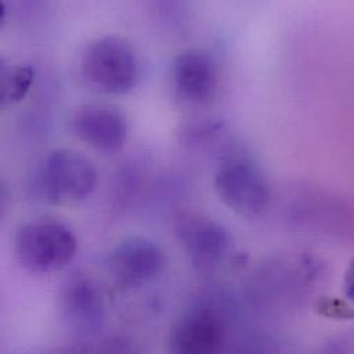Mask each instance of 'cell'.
<instances>
[{
  "label": "cell",
  "mask_w": 354,
  "mask_h": 354,
  "mask_svg": "<svg viewBox=\"0 0 354 354\" xmlns=\"http://www.w3.org/2000/svg\"><path fill=\"white\" fill-rule=\"evenodd\" d=\"M58 310L66 329L77 337L95 336L105 324L106 306L100 285L88 275L66 278L58 295Z\"/></svg>",
  "instance_id": "52a82bcc"
},
{
  "label": "cell",
  "mask_w": 354,
  "mask_h": 354,
  "mask_svg": "<svg viewBox=\"0 0 354 354\" xmlns=\"http://www.w3.org/2000/svg\"><path fill=\"white\" fill-rule=\"evenodd\" d=\"M105 266L113 282L123 289L142 286L162 274L166 256L159 243L148 236L120 239L108 253Z\"/></svg>",
  "instance_id": "8992f818"
},
{
  "label": "cell",
  "mask_w": 354,
  "mask_h": 354,
  "mask_svg": "<svg viewBox=\"0 0 354 354\" xmlns=\"http://www.w3.org/2000/svg\"><path fill=\"white\" fill-rule=\"evenodd\" d=\"M36 79V69L32 65H7L0 66V104L1 106L14 105L22 101L30 91Z\"/></svg>",
  "instance_id": "8fae6325"
},
{
  "label": "cell",
  "mask_w": 354,
  "mask_h": 354,
  "mask_svg": "<svg viewBox=\"0 0 354 354\" xmlns=\"http://www.w3.org/2000/svg\"><path fill=\"white\" fill-rule=\"evenodd\" d=\"M14 253L26 271L50 274L72 263L77 253V239L68 225L57 220H30L15 231Z\"/></svg>",
  "instance_id": "277c9868"
},
{
  "label": "cell",
  "mask_w": 354,
  "mask_h": 354,
  "mask_svg": "<svg viewBox=\"0 0 354 354\" xmlns=\"http://www.w3.org/2000/svg\"><path fill=\"white\" fill-rule=\"evenodd\" d=\"M218 84L214 59L203 50H184L171 65V87L177 101L187 106L207 104Z\"/></svg>",
  "instance_id": "30bf717a"
},
{
  "label": "cell",
  "mask_w": 354,
  "mask_h": 354,
  "mask_svg": "<svg viewBox=\"0 0 354 354\" xmlns=\"http://www.w3.org/2000/svg\"><path fill=\"white\" fill-rule=\"evenodd\" d=\"M231 308L217 296L195 300L173 324L169 351L174 354H214L223 350L230 335Z\"/></svg>",
  "instance_id": "3957f363"
},
{
  "label": "cell",
  "mask_w": 354,
  "mask_h": 354,
  "mask_svg": "<svg viewBox=\"0 0 354 354\" xmlns=\"http://www.w3.org/2000/svg\"><path fill=\"white\" fill-rule=\"evenodd\" d=\"M213 187L218 199L234 213L261 217L271 203V187L267 176L252 159L241 155L227 156L216 169Z\"/></svg>",
  "instance_id": "5b68a950"
},
{
  "label": "cell",
  "mask_w": 354,
  "mask_h": 354,
  "mask_svg": "<svg viewBox=\"0 0 354 354\" xmlns=\"http://www.w3.org/2000/svg\"><path fill=\"white\" fill-rule=\"evenodd\" d=\"M318 311L335 319H351L354 318V310L342 299L337 297H322L317 306Z\"/></svg>",
  "instance_id": "7c38bea8"
},
{
  "label": "cell",
  "mask_w": 354,
  "mask_h": 354,
  "mask_svg": "<svg viewBox=\"0 0 354 354\" xmlns=\"http://www.w3.org/2000/svg\"><path fill=\"white\" fill-rule=\"evenodd\" d=\"M176 236L191 264L201 271L216 267L231 243L223 224L198 213H184L177 218Z\"/></svg>",
  "instance_id": "9c48e42d"
},
{
  "label": "cell",
  "mask_w": 354,
  "mask_h": 354,
  "mask_svg": "<svg viewBox=\"0 0 354 354\" xmlns=\"http://www.w3.org/2000/svg\"><path fill=\"white\" fill-rule=\"evenodd\" d=\"M69 129L82 142L108 153L122 149L129 136L124 113L108 104L79 105L69 119Z\"/></svg>",
  "instance_id": "ba28073f"
},
{
  "label": "cell",
  "mask_w": 354,
  "mask_h": 354,
  "mask_svg": "<svg viewBox=\"0 0 354 354\" xmlns=\"http://www.w3.org/2000/svg\"><path fill=\"white\" fill-rule=\"evenodd\" d=\"M79 69L88 87L109 95L130 93L140 76V64L133 46L115 35L90 41L80 55Z\"/></svg>",
  "instance_id": "7a4b0ae2"
},
{
  "label": "cell",
  "mask_w": 354,
  "mask_h": 354,
  "mask_svg": "<svg viewBox=\"0 0 354 354\" xmlns=\"http://www.w3.org/2000/svg\"><path fill=\"white\" fill-rule=\"evenodd\" d=\"M98 174L83 153L58 148L48 152L32 174V191L48 205H73L88 198L97 187Z\"/></svg>",
  "instance_id": "6da1fadb"
},
{
  "label": "cell",
  "mask_w": 354,
  "mask_h": 354,
  "mask_svg": "<svg viewBox=\"0 0 354 354\" xmlns=\"http://www.w3.org/2000/svg\"><path fill=\"white\" fill-rule=\"evenodd\" d=\"M343 293L348 300L354 301V259L350 261V264L344 272Z\"/></svg>",
  "instance_id": "4fadbf2b"
}]
</instances>
